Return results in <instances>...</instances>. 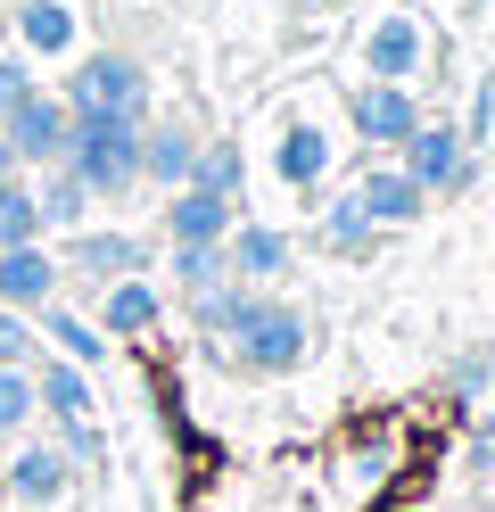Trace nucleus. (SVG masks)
I'll list each match as a JSON object with an SVG mask.
<instances>
[{
  "label": "nucleus",
  "mask_w": 495,
  "mask_h": 512,
  "mask_svg": "<svg viewBox=\"0 0 495 512\" xmlns=\"http://www.w3.org/2000/svg\"><path fill=\"white\" fill-rule=\"evenodd\" d=\"M141 124L149 116H75L58 166L75 174L91 199H124V190H141Z\"/></svg>",
  "instance_id": "1"
},
{
  "label": "nucleus",
  "mask_w": 495,
  "mask_h": 512,
  "mask_svg": "<svg viewBox=\"0 0 495 512\" xmlns=\"http://www.w3.org/2000/svg\"><path fill=\"white\" fill-rule=\"evenodd\" d=\"M58 100H66V116H149V58H132V50H83Z\"/></svg>",
  "instance_id": "2"
},
{
  "label": "nucleus",
  "mask_w": 495,
  "mask_h": 512,
  "mask_svg": "<svg viewBox=\"0 0 495 512\" xmlns=\"http://www.w3.org/2000/svg\"><path fill=\"white\" fill-rule=\"evenodd\" d=\"M306 347H314L306 306H289V298H273V290H256V298H248V323L231 331V356H240V372H256V380L297 372V364H306Z\"/></svg>",
  "instance_id": "3"
},
{
  "label": "nucleus",
  "mask_w": 495,
  "mask_h": 512,
  "mask_svg": "<svg viewBox=\"0 0 495 512\" xmlns=\"http://www.w3.org/2000/svg\"><path fill=\"white\" fill-rule=\"evenodd\" d=\"M58 265H66V281H75V298L91 306V290L149 273V240H141V232H116V223H83V232H66Z\"/></svg>",
  "instance_id": "4"
},
{
  "label": "nucleus",
  "mask_w": 495,
  "mask_h": 512,
  "mask_svg": "<svg viewBox=\"0 0 495 512\" xmlns=\"http://www.w3.org/2000/svg\"><path fill=\"white\" fill-rule=\"evenodd\" d=\"M396 166H405L429 199H454V190H471V174H479V157H471V141H462V124H446V116H421L413 124V141L396 149Z\"/></svg>",
  "instance_id": "5"
},
{
  "label": "nucleus",
  "mask_w": 495,
  "mask_h": 512,
  "mask_svg": "<svg viewBox=\"0 0 495 512\" xmlns=\"http://www.w3.org/2000/svg\"><path fill=\"white\" fill-rule=\"evenodd\" d=\"M355 58H363V75H372V83H413L429 67V25L413 9H380L355 34Z\"/></svg>",
  "instance_id": "6"
},
{
  "label": "nucleus",
  "mask_w": 495,
  "mask_h": 512,
  "mask_svg": "<svg viewBox=\"0 0 495 512\" xmlns=\"http://www.w3.org/2000/svg\"><path fill=\"white\" fill-rule=\"evenodd\" d=\"M413 124H421L413 83H372V75H363V83L347 91V133H355L363 149H405Z\"/></svg>",
  "instance_id": "7"
},
{
  "label": "nucleus",
  "mask_w": 495,
  "mask_h": 512,
  "mask_svg": "<svg viewBox=\"0 0 495 512\" xmlns=\"http://www.w3.org/2000/svg\"><path fill=\"white\" fill-rule=\"evenodd\" d=\"M223 265L240 290H281L289 265H297V240L281 232V223H231L223 232Z\"/></svg>",
  "instance_id": "8"
},
{
  "label": "nucleus",
  "mask_w": 495,
  "mask_h": 512,
  "mask_svg": "<svg viewBox=\"0 0 495 512\" xmlns=\"http://www.w3.org/2000/svg\"><path fill=\"white\" fill-rule=\"evenodd\" d=\"M0 133H9L17 166H58V157H66V133H75V116H66L58 91H25V100L0 116Z\"/></svg>",
  "instance_id": "9"
},
{
  "label": "nucleus",
  "mask_w": 495,
  "mask_h": 512,
  "mask_svg": "<svg viewBox=\"0 0 495 512\" xmlns=\"http://www.w3.org/2000/svg\"><path fill=\"white\" fill-rule=\"evenodd\" d=\"M50 298H66V265H58V248H0V306L9 314H42Z\"/></svg>",
  "instance_id": "10"
},
{
  "label": "nucleus",
  "mask_w": 495,
  "mask_h": 512,
  "mask_svg": "<svg viewBox=\"0 0 495 512\" xmlns=\"http://www.w3.org/2000/svg\"><path fill=\"white\" fill-rule=\"evenodd\" d=\"M198 124L190 116H149L141 124V182H157V190H182L190 182V166H198Z\"/></svg>",
  "instance_id": "11"
},
{
  "label": "nucleus",
  "mask_w": 495,
  "mask_h": 512,
  "mask_svg": "<svg viewBox=\"0 0 495 512\" xmlns=\"http://www.w3.org/2000/svg\"><path fill=\"white\" fill-rule=\"evenodd\" d=\"M231 223H240V207L215 199V190H198V182H182L174 199H165V240L174 248H223Z\"/></svg>",
  "instance_id": "12"
},
{
  "label": "nucleus",
  "mask_w": 495,
  "mask_h": 512,
  "mask_svg": "<svg viewBox=\"0 0 495 512\" xmlns=\"http://www.w3.org/2000/svg\"><path fill=\"white\" fill-rule=\"evenodd\" d=\"M66 488H75V463H66L58 438H50V446H17V455H9V496H17L25 512L66 504Z\"/></svg>",
  "instance_id": "13"
},
{
  "label": "nucleus",
  "mask_w": 495,
  "mask_h": 512,
  "mask_svg": "<svg viewBox=\"0 0 495 512\" xmlns=\"http://www.w3.org/2000/svg\"><path fill=\"white\" fill-rule=\"evenodd\" d=\"M157 314H165V298L149 290V273H132V281H108V290H91V323L108 331V339H149V331H157Z\"/></svg>",
  "instance_id": "14"
},
{
  "label": "nucleus",
  "mask_w": 495,
  "mask_h": 512,
  "mask_svg": "<svg viewBox=\"0 0 495 512\" xmlns=\"http://www.w3.org/2000/svg\"><path fill=\"white\" fill-rule=\"evenodd\" d=\"M355 199H363V215H372L380 232H405V223L429 215V190H421L405 166H372V174L355 182Z\"/></svg>",
  "instance_id": "15"
},
{
  "label": "nucleus",
  "mask_w": 495,
  "mask_h": 512,
  "mask_svg": "<svg viewBox=\"0 0 495 512\" xmlns=\"http://www.w3.org/2000/svg\"><path fill=\"white\" fill-rule=\"evenodd\" d=\"M273 174L289 182V190H314L322 174H330V133L314 116H289L281 124V141H273Z\"/></svg>",
  "instance_id": "16"
},
{
  "label": "nucleus",
  "mask_w": 495,
  "mask_h": 512,
  "mask_svg": "<svg viewBox=\"0 0 495 512\" xmlns=\"http://www.w3.org/2000/svg\"><path fill=\"white\" fill-rule=\"evenodd\" d=\"M33 405H42V422L50 430H66V422H99L91 413V380H83V364H33Z\"/></svg>",
  "instance_id": "17"
},
{
  "label": "nucleus",
  "mask_w": 495,
  "mask_h": 512,
  "mask_svg": "<svg viewBox=\"0 0 495 512\" xmlns=\"http://www.w3.org/2000/svg\"><path fill=\"white\" fill-rule=\"evenodd\" d=\"M17 50L25 58H75V9L66 0H17Z\"/></svg>",
  "instance_id": "18"
},
{
  "label": "nucleus",
  "mask_w": 495,
  "mask_h": 512,
  "mask_svg": "<svg viewBox=\"0 0 495 512\" xmlns=\"http://www.w3.org/2000/svg\"><path fill=\"white\" fill-rule=\"evenodd\" d=\"M33 331H42V339L58 347V356H66V364H99V356H108V331H99L91 314H75V306H58V298H50L42 314H33Z\"/></svg>",
  "instance_id": "19"
},
{
  "label": "nucleus",
  "mask_w": 495,
  "mask_h": 512,
  "mask_svg": "<svg viewBox=\"0 0 495 512\" xmlns=\"http://www.w3.org/2000/svg\"><path fill=\"white\" fill-rule=\"evenodd\" d=\"M33 207H42V232H83L99 199H91V190L66 174V166H42V182H33Z\"/></svg>",
  "instance_id": "20"
},
{
  "label": "nucleus",
  "mask_w": 495,
  "mask_h": 512,
  "mask_svg": "<svg viewBox=\"0 0 495 512\" xmlns=\"http://www.w3.org/2000/svg\"><path fill=\"white\" fill-rule=\"evenodd\" d=\"M322 248H330V256H347V265H363V256L380 248V223L363 215V199H355V190H339V207L322 215Z\"/></svg>",
  "instance_id": "21"
},
{
  "label": "nucleus",
  "mask_w": 495,
  "mask_h": 512,
  "mask_svg": "<svg viewBox=\"0 0 495 512\" xmlns=\"http://www.w3.org/2000/svg\"><path fill=\"white\" fill-rule=\"evenodd\" d=\"M190 182L240 207V190H248V157H240V141H207V149H198V166H190Z\"/></svg>",
  "instance_id": "22"
},
{
  "label": "nucleus",
  "mask_w": 495,
  "mask_h": 512,
  "mask_svg": "<svg viewBox=\"0 0 495 512\" xmlns=\"http://www.w3.org/2000/svg\"><path fill=\"white\" fill-rule=\"evenodd\" d=\"M42 240V207H33V182H0V248H33Z\"/></svg>",
  "instance_id": "23"
},
{
  "label": "nucleus",
  "mask_w": 495,
  "mask_h": 512,
  "mask_svg": "<svg viewBox=\"0 0 495 512\" xmlns=\"http://www.w3.org/2000/svg\"><path fill=\"white\" fill-rule=\"evenodd\" d=\"M33 422H42V405H33V372L25 364H0V446L25 438Z\"/></svg>",
  "instance_id": "24"
},
{
  "label": "nucleus",
  "mask_w": 495,
  "mask_h": 512,
  "mask_svg": "<svg viewBox=\"0 0 495 512\" xmlns=\"http://www.w3.org/2000/svg\"><path fill=\"white\" fill-rule=\"evenodd\" d=\"M248 298H256V290H240V281H223V290H215V298H198L190 314H198V331H207V339H223V347H231V331L248 323Z\"/></svg>",
  "instance_id": "25"
},
{
  "label": "nucleus",
  "mask_w": 495,
  "mask_h": 512,
  "mask_svg": "<svg viewBox=\"0 0 495 512\" xmlns=\"http://www.w3.org/2000/svg\"><path fill=\"white\" fill-rule=\"evenodd\" d=\"M174 281H182L190 306H198V298H215L223 281H231V265H223V248H174Z\"/></svg>",
  "instance_id": "26"
},
{
  "label": "nucleus",
  "mask_w": 495,
  "mask_h": 512,
  "mask_svg": "<svg viewBox=\"0 0 495 512\" xmlns=\"http://www.w3.org/2000/svg\"><path fill=\"white\" fill-rule=\"evenodd\" d=\"M0 364H42V331H33V314H9L0 306Z\"/></svg>",
  "instance_id": "27"
},
{
  "label": "nucleus",
  "mask_w": 495,
  "mask_h": 512,
  "mask_svg": "<svg viewBox=\"0 0 495 512\" xmlns=\"http://www.w3.org/2000/svg\"><path fill=\"white\" fill-rule=\"evenodd\" d=\"M58 446H66V463H75V471H99V463H108V438H99V422H66Z\"/></svg>",
  "instance_id": "28"
},
{
  "label": "nucleus",
  "mask_w": 495,
  "mask_h": 512,
  "mask_svg": "<svg viewBox=\"0 0 495 512\" xmlns=\"http://www.w3.org/2000/svg\"><path fill=\"white\" fill-rule=\"evenodd\" d=\"M25 91H42V83H33V58L25 50H0V116H9Z\"/></svg>",
  "instance_id": "29"
},
{
  "label": "nucleus",
  "mask_w": 495,
  "mask_h": 512,
  "mask_svg": "<svg viewBox=\"0 0 495 512\" xmlns=\"http://www.w3.org/2000/svg\"><path fill=\"white\" fill-rule=\"evenodd\" d=\"M462 463H471V479H495V413H487V422H471V438H462Z\"/></svg>",
  "instance_id": "30"
},
{
  "label": "nucleus",
  "mask_w": 495,
  "mask_h": 512,
  "mask_svg": "<svg viewBox=\"0 0 495 512\" xmlns=\"http://www.w3.org/2000/svg\"><path fill=\"white\" fill-rule=\"evenodd\" d=\"M446 380H454V397H479L487 380H495V364H487V347H471V356H454V372H446Z\"/></svg>",
  "instance_id": "31"
},
{
  "label": "nucleus",
  "mask_w": 495,
  "mask_h": 512,
  "mask_svg": "<svg viewBox=\"0 0 495 512\" xmlns=\"http://www.w3.org/2000/svg\"><path fill=\"white\" fill-rule=\"evenodd\" d=\"M25 166H17V149H9V133H0V182H17Z\"/></svg>",
  "instance_id": "32"
},
{
  "label": "nucleus",
  "mask_w": 495,
  "mask_h": 512,
  "mask_svg": "<svg viewBox=\"0 0 495 512\" xmlns=\"http://www.w3.org/2000/svg\"><path fill=\"white\" fill-rule=\"evenodd\" d=\"M289 9H306V0H289Z\"/></svg>",
  "instance_id": "33"
},
{
  "label": "nucleus",
  "mask_w": 495,
  "mask_h": 512,
  "mask_svg": "<svg viewBox=\"0 0 495 512\" xmlns=\"http://www.w3.org/2000/svg\"><path fill=\"white\" fill-rule=\"evenodd\" d=\"M372 9H388V0H372Z\"/></svg>",
  "instance_id": "34"
}]
</instances>
